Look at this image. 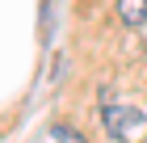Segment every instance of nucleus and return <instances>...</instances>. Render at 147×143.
<instances>
[{
  "instance_id": "obj_1",
  "label": "nucleus",
  "mask_w": 147,
  "mask_h": 143,
  "mask_svg": "<svg viewBox=\"0 0 147 143\" xmlns=\"http://www.w3.org/2000/svg\"><path fill=\"white\" fill-rule=\"evenodd\" d=\"M101 122H105V131H109V139H139L143 135L147 139V110L143 105H130V101H118V105H105L101 110Z\"/></svg>"
},
{
  "instance_id": "obj_2",
  "label": "nucleus",
  "mask_w": 147,
  "mask_h": 143,
  "mask_svg": "<svg viewBox=\"0 0 147 143\" xmlns=\"http://www.w3.org/2000/svg\"><path fill=\"white\" fill-rule=\"evenodd\" d=\"M118 17L126 25H143L147 21V0H118Z\"/></svg>"
},
{
  "instance_id": "obj_3",
  "label": "nucleus",
  "mask_w": 147,
  "mask_h": 143,
  "mask_svg": "<svg viewBox=\"0 0 147 143\" xmlns=\"http://www.w3.org/2000/svg\"><path fill=\"white\" fill-rule=\"evenodd\" d=\"M51 139H55V143H84V135H80V131H71V126H63V122H59V126H51Z\"/></svg>"
}]
</instances>
